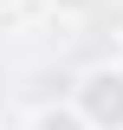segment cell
Masks as SVG:
<instances>
[{
  "label": "cell",
  "instance_id": "1",
  "mask_svg": "<svg viewBox=\"0 0 123 130\" xmlns=\"http://www.w3.org/2000/svg\"><path fill=\"white\" fill-rule=\"evenodd\" d=\"M71 111L91 130H123V65H91L84 78L71 85Z\"/></svg>",
  "mask_w": 123,
  "mask_h": 130
},
{
  "label": "cell",
  "instance_id": "4",
  "mask_svg": "<svg viewBox=\"0 0 123 130\" xmlns=\"http://www.w3.org/2000/svg\"><path fill=\"white\" fill-rule=\"evenodd\" d=\"M13 7H19V0H0V13H13Z\"/></svg>",
  "mask_w": 123,
  "mask_h": 130
},
{
  "label": "cell",
  "instance_id": "2",
  "mask_svg": "<svg viewBox=\"0 0 123 130\" xmlns=\"http://www.w3.org/2000/svg\"><path fill=\"white\" fill-rule=\"evenodd\" d=\"M26 130H91V124H84L71 104H46V111H32V117H26Z\"/></svg>",
  "mask_w": 123,
  "mask_h": 130
},
{
  "label": "cell",
  "instance_id": "3",
  "mask_svg": "<svg viewBox=\"0 0 123 130\" xmlns=\"http://www.w3.org/2000/svg\"><path fill=\"white\" fill-rule=\"evenodd\" d=\"M46 7H52L58 20H71V13H84V7H97V0H46Z\"/></svg>",
  "mask_w": 123,
  "mask_h": 130
},
{
  "label": "cell",
  "instance_id": "5",
  "mask_svg": "<svg viewBox=\"0 0 123 130\" xmlns=\"http://www.w3.org/2000/svg\"><path fill=\"white\" fill-rule=\"evenodd\" d=\"M117 65H123V52H117Z\"/></svg>",
  "mask_w": 123,
  "mask_h": 130
}]
</instances>
